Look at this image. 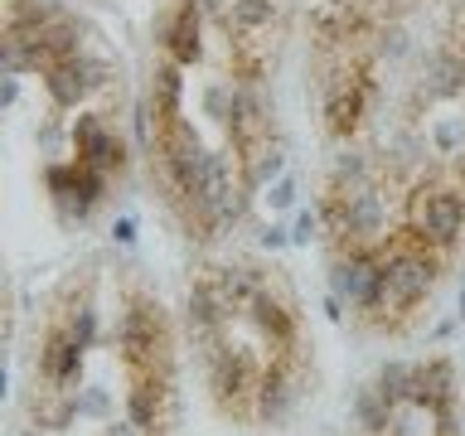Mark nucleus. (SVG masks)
<instances>
[{"label": "nucleus", "instance_id": "nucleus-1", "mask_svg": "<svg viewBox=\"0 0 465 436\" xmlns=\"http://www.w3.org/2000/svg\"><path fill=\"white\" fill-rule=\"evenodd\" d=\"M407 223H417L436 247H456L465 238V189L460 184H441L436 174L417 180L407 189Z\"/></svg>", "mask_w": 465, "mask_h": 436}, {"label": "nucleus", "instance_id": "nucleus-2", "mask_svg": "<svg viewBox=\"0 0 465 436\" xmlns=\"http://www.w3.org/2000/svg\"><path fill=\"white\" fill-rule=\"evenodd\" d=\"M203 25H209V15H203L199 0H174L170 10L155 15V44H160V54H170L180 68L203 64Z\"/></svg>", "mask_w": 465, "mask_h": 436}, {"label": "nucleus", "instance_id": "nucleus-3", "mask_svg": "<svg viewBox=\"0 0 465 436\" xmlns=\"http://www.w3.org/2000/svg\"><path fill=\"white\" fill-rule=\"evenodd\" d=\"M151 102V112L160 122H174V116H184V68L174 64L170 54H160L151 64V78H145V97Z\"/></svg>", "mask_w": 465, "mask_h": 436}, {"label": "nucleus", "instance_id": "nucleus-4", "mask_svg": "<svg viewBox=\"0 0 465 436\" xmlns=\"http://www.w3.org/2000/svg\"><path fill=\"white\" fill-rule=\"evenodd\" d=\"M44 93L58 112H73L83 107L87 97H93V83H87V54L68 58V64H58L54 73H44Z\"/></svg>", "mask_w": 465, "mask_h": 436}, {"label": "nucleus", "instance_id": "nucleus-5", "mask_svg": "<svg viewBox=\"0 0 465 436\" xmlns=\"http://www.w3.org/2000/svg\"><path fill=\"white\" fill-rule=\"evenodd\" d=\"M291 199H296V184H291V180H276V184H272V203H276V209H286Z\"/></svg>", "mask_w": 465, "mask_h": 436}, {"label": "nucleus", "instance_id": "nucleus-6", "mask_svg": "<svg viewBox=\"0 0 465 436\" xmlns=\"http://www.w3.org/2000/svg\"><path fill=\"white\" fill-rule=\"evenodd\" d=\"M450 170H456V184L465 189V151H460V155H450Z\"/></svg>", "mask_w": 465, "mask_h": 436}]
</instances>
